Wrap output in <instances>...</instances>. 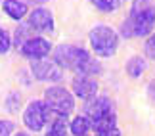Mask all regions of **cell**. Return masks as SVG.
<instances>
[{
  "instance_id": "obj_1",
  "label": "cell",
  "mask_w": 155,
  "mask_h": 136,
  "mask_svg": "<svg viewBox=\"0 0 155 136\" xmlns=\"http://www.w3.org/2000/svg\"><path fill=\"white\" fill-rule=\"evenodd\" d=\"M54 61L63 69L75 71L77 75L96 77V75H100V71H102L100 63L94 61L84 48H79V46H73V44L58 46L56 52H54Z\"/></svg>"
},
{
  "instance_id": "obj_2",
  "label": "cell",
  "mask_w": 155,
  "mask_h": 136,
  "mask_svg": "<svg viewBox=\"0 0 155 136\" xmlns=\"http://www.w3.org/2000/svg\"><path fill=\"white\" fill-rule=\"evenodd\" d=\"M155 29V6L151 0H134L132 12L123 21V37H147Z\"/></svg>"
},
{
  "instance_id": "obj_3",
  "label": "cell",
  "mask_w": 155,
  "mask_h": 136,
  "mask_svg": "<svg viewBox=\"0 0 155 136\" xmlns=\"http://www.w3.org/2000/svg\"><path fill=\"white\" fill-rule=\"evenodd\" d=\"M88 40H90L94 54L100 58L115 56V52L119 48V35L109 25H96L88 35Z\"/></svg>"
},
{
  "instance_id": "obj_4",
  "label": "cell",
  "mask_w": 155,
  "mask_h": 136,
  "mask_svg": "<svg viewBox=\"0 0 155 136\" xmlns=\"http://www.w3.org/2000/svg\"><path fill=\"white\" fill-rule=\"evenodd\" d=\"M44 104L54 115L67 117L75 109V96L63 86H50L44 90Z\"/></svg>"
},
{
  "instance_id": "obj_5",
  "label": "cell",
  "mask_w": 155,
  "mask_h": 136,
  "mask_svg": "<svg viewBox=\"0 0 155 136\" xmlns=\"http://www.w3.org/2000/svg\"><path fill=\"white\" fill-rule=\"evenodd\" d=\"M50 113L52 111L48 109V105L44 104V100H33V102L27 104L25 111H23V125L31 132H40L48 125Z\"/></svg>"
},
{
  "instance_id": "obj_6",
  "label": "cell",
  "mask_w": 155,
  "mask_h": 136,
  "mask_svg": "<svg viewBox=\"0 0 155 136\" xmlns=\"http://www.w3.org/2000/svg\"><path fill=\"white\" fill-rule=\"evenodd\" d=\"M31 73L37 81L42 82H59L63 79V67H59L56 61H50L46 58L31 61Z\"/></svg>"
},
{
  "instance_id": "obj_7",
  "label": "cell",
  "mask_w": 155,
  "mask_h": 136,
  "mask_svg": "<svg viewBox=\"0 0 155 136\" xmlns=\"http://www.w3.org/2000/svg\"><path fill=\"white\" fill-rule=\"evenodd\" d=\"M84 115L92 123H96L100 119H105V117H109V115H115L113 102L105 96H96V98L88 100L86 105H84Z\"/></svg>"
},
{
  "instance_id": "obj_8",
  "label": "cell",
  "mask_w": 155,
  "mask_h": 136,
  "mask_svg": "<svg viewBox=\"0 0 155 136\" xmlns=\"http://www.w3.org/2000/svg\"><path fill=\"white\" fill-rule=\"evenodd\" d=\"M71 88H73L75 96L81 100H92L98 96V81L90 75H77L73 82H71Z\"/></svg>"
},
{
  "instance_id": "obj_9",
  "label": "cell",
  "mask_w": 155,
  "mask_h": 136,
  "mask_svg": "<svg viewBox=\"0 0 155 136\" xmlns=\"http://www.w3.org/2000/svg\"><path fill=\"white\" fill-rule=\"evenodd\" d=\"M50 50H52V44L42 37H31L21 46V54L29 60H44L50 54Z\"/></svg>"
},
{
  "instance_id": "obj_10",
  "label": "cell",
  "mask_w": 155,
  "mask_h": 136,
  "mask_svg": "<svg viewBox=\"0 0 155 136\" xmlns=\"http://www.w3.org/2000/svg\"><path fill=\"white\" fill-rule=\"evenodd\" d=\"M54 14L46 8H35L29 14V27L38 33H52L54 31Z\"/></svg>"
},
{
  "instance_id": "obj_11",
  "label": "cell",
  "mask_w": 155,
  "mask_h": 136,
  "mask_svg": "<svg viewBox=\"0 0 155 136\" xmlns=\"http://www.w3.org/2000/svg\"><path fill=\"white\" fill-rule=\"evenodd\" d=\"M2 10L10 19H15V21H21L29 14V8L23 0H2Z\"/></svg>"
},
{
  "instance_id": "obj_12",
  "label": "cell",
  "mask_w": 155,
  "mask_h": 136,
  "mask_svg": "<svg viewBox=\"0 0 155 136\" xmlns=\"http://www.w3.org/2000/svg\"><path fill=\"white\" fill-rule=\"evenodd\" d=\"M92 128L96 131V136H121L115 115H109V117H105V119H100L96 123H92Z\"/></svg>"
},
{
  "instance_id": "obj_13",
  "label": "cell",
  "mask_w": 155,
  "mask_h": 136,
  "mask_svg": "<svg viewBox=\"0 0 155 136\" xmlns=\"http://www.w3.org/2000/svg\"><path fill=\"white\" fill-rule=\"evenodd\" d=\"M90 131H92V121L84 113L73 117V121L69 123V132L73 136H88Z\"/></svg>"
},
{
  "instance_id": "obj_14",
  "label": "cell",
  "mask_w": 155,
  "mask_h": 136,
  "mask_svg": "<svg viewBox=\"0 0 155 136\" xmlns=\"http://www.w3.org/2000/svg\"><path fill=\"white\" fill-rule=\"evenodd\" d=\"M146 60L144 58H140V56H134V58H130L128 63H127V73L132 77V79H138V77L146 71Z\"/></svg>"
},
{
  "instance_id": "obj_15",
  "label": "cell",
  "mask_w": 155,
  "mask_h": 136,
  "mask_svg": "<svg viewBox=\"0 0 155 136\" xmlns=\"http://www.w3.org/2000/svg\"><path fill=\"white\" fill-rule=\"evenodd\" d=\"M90 2L102 12H115L119 6H121L123 0H90Z\"/></svg>"
},
{
  "instance_id": "obj_16",
  "label": "cell",
  "mask_w": 155,
  "mask_h": 136,
  "mask_svg": "<svg viewBox=\"0 0 155 136\" xmlns=\"http://www.w3.org/2000/svg\"><path fill=\"white\" fill-rule=\"evenodd\" d=\"M12 48V37L8 31H4V29H0V54H6Z\"/></svg>"
},
{
  "instance_id": "obj_17",
  "label": "cell",
  "mask_w": 155,
  "mask_h": 136,
  "mask_svg": "<svg viewBox=\"0 0 155 136\" xmlns=\"http://www.w3.org/2000/svg\"><path fill=\"white\" fill-rule=\"evenodd\" d=\"M31 38V37H27V29L25 27H17L15 29V37H14V44L17 46V48H21L23 44L27 42V40Z\"/></svg>"
},
{
  "instance_id": "obj_18",
  "label": "cell",
  "mask_w": 155,
  "mask_h": 136,
  "mask_svg": "<svg viewBox=\"0 0 155 136\" xmlns=\"http://www.w3.org/2000/svg\"><path fill=\"white\" fill-rule=\"evenodd\" d=\"M144 52H146V56L150 58V60H155V31L147 37L146 44H144Z\"/></svg>"
},
{
  "instance_id": "obj_19",
  "label": "cell",
  "mask_w": 155,
  "mask_h": 136,
  "mask_svg": "<svg viewBox=\"0 0 155 136\" xmlns=\"http://www.w3.org/2000/svg\"><path fill=\"white\" fill-rule=\"evenodd\" d=\"M15 125L10 119H0V136H14Z\"/></svg>"
},
{
  "instance_id": "obj_20",
  "label": "cell",
  "mask_w": 155,
  "mask_h": 136,
  "mask_svg": "<svg viewBox=\"0 0 155 136\" xmlns=\"http://www.w3.org/2000/svg\"><path fill=\"white\" fill-rule=\"evenodd\" d=\"M14 136H29L27 132H14Z\"/></svg>"
},
{
  "instance_id": "obj_21",
  "label": "cell",
  "mask_w": 155,
  "mask_h": 136,
  "mask_svg": "<svg viewBox=\"0 0 155 136\" xmlns=\"http://www.w3.org/2000/svg\"><path fill=\"white\" fill-rule=\"evenodd\" d=\"M44 136H58V134H54L52 131H48V132H44Z\"/></svg>"
},
{
  "instance_id": "obj_22",
  "label": "cell",
  "mask_w": 155,
  "mask_h": 136,
  "mask_svg": "<svg viewBox=\"0 0 155 136\" xmlns=\"http://www.w3.org/2000/svg\"><path fill=\"white\" fill-rule=\"evenodd\" d=\"M88 136H90V134H88Z\"/></svg>"
}]
</instances>
